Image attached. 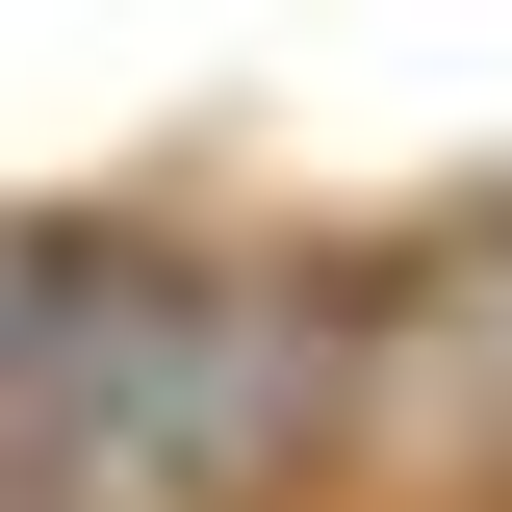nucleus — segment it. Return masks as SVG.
<instances>
[{"instance_id": "obj_1", "label": "nucleus", "mask_w": 512, "mask_h": 512, "mask_svg": "<svg viewBox=\"0 0 512 512\" xmlns=\"http://www.w3.org/2000/svg\"><path fill=\"white\" fill-rule=\"evenodd\" d=\"M359 487L512 512V180L359 256Z\"/></svg>"}]
</instances>
